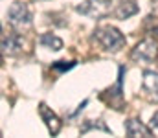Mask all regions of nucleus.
Returning <instances> with one entry per match:
<instances>
[{
    "label": "nucleus",
    "instance_id": "nucleus-2",
    "mask_svg": "<svg viewBox=\"0 0 158 138\" xmlns=\"http://www.w3.org/2000/svg\"><path fill=\"white\" fill-rule=\"evenodd\" d=\"M76 11L90 19H103L110 13V0H86L76 6Z\"/></svg>",
    "mask_w": 158,
    "mask_h": 138
},
{
    "label": "nucleus",
    "instance_id": "nucleus-7",
    "mask_svg": "<svg viewBox=\"0 0 158 138\" xmlns=\"http://www.w3.org/2000/svg\"><path fill=\"white\" fill-rule=\"evenodd\" d=\"M20 48H22V39H20V35L11 33V35H7V37H6V35L2 37V50H4V53L15 55V53L20 52Z\"/></svg>",
    "mask_w": 158,
    "mask_h": 138
},
{
    "label": "nucleus",
    "instance_id": "nucleus-5",
    "mask_svg": "<svg viewBox=\"0 0 158 138\" xmlns=\"http://www.w3.org/2000/svg\"><path fill=\"white\" fill-rule=\"evenodd\" d=\"M142 90L145 92V96L151 101H158V72H143V79H142Z\"/></svg>",
    "mask_w": 158,
    "mask_h": 138
},
{
    "label": "nucleus",
    "instance_id": "nucleus-6",
    "mask_svg": "<svg viewBox=\"0 0 158 138\" xmlns=\"http://www.w3.org/2000/svg\"><path fill=\"white\" fill-rule=\"evenodd\" d=\"M39 111H40L42 120L46 122V127L50 129V133H52V135H57V133L61 131V122H59V118L55 116V112H53V111H50L44 103H40V105H39Z\"/></svg>",
    "mask_w": 158,
    "mask_h": 138
},
{
    "label": "nucleus",
    "instance_id": "nucleus-11",
    "mask_svg": "<svg viewBox=\"0 0 158 138\" xmlns=\"http://www.w3.org/2000/svg\"><path fill=\"white\" fill-rule=\"evenodd\" d=\"M88 129H101V131H105V133H110V129H109L105 123H101L99 120H96V123H92L90 120H88V122H85V125L81 127V133H86Z\"/></svg>",
    "mask_w": 158,
    "mask_h": 138
},
{
    "label": "nucleus",
    "instance_id": "nucleus-9",
    "mask_svg": "<svg viewBox=\"0 0 158 138\" xmlns=\"http://www.w3.org/2000/svg\"><path fill=\"white\" fill-rule=\"evenodd\" d=\"M125 131L129 136H151V129L140 123L138 120H129L125 123Z\"/></svg>",
    "mask_w": 158,
    "mask_h": 138
},
{
    "label": "nucleus",
    "instance_id": "nucleus-12",
    "mask_svg": "<svg viewBox=\"0 0 158 138\" xmlns=\"http://www.w3.org/2000/svg\"><path fill=\"white\" fill-rule=\"evenodd\" d=\"M74 66V63H64V61H59V63H55L53 65V70H57V72H64V70H70Z\"/></svg>",
    "mask_w": 158,
    "mask_h": 138
},
{
    "label": "nucleus",
    "instance_id": "nucleus-1",
    "mask_svg": "<svg viewBox=\"0 0 158 138\" xmlns=\"http://www.w3.org/2000/svg\"><path fill=\"white\" fill-rule=\"evenodd\" d=\"M94 39L103 46L105 50H112V52H118L119 48H123L125 44V37L123 33L112 28V26H101L94 31Z\"/></svg>",
    "mask_w": 158,
    "mask_h": 138
},
{
    "label": "nucleus",
    "instance_id": "nucleus-8",
    "mask_svg": "<svg viewBox=\"0 0 158 138\" xmlns=\"http://www.w3.org/2000/svg\"><path fill=\"white\" fill-rule=\"evenodd\" d=\"M136 13H138V4L132 2V0H123L118 7H116L114 17L119 19V20H125V19H129V17H132Z\"/></svg>",
    "mask_w": 158,
    "mask_h": 138
},
{
    "label": "nucleus",
    "instance_id": "nucleus-3",
    "mask_svg": "<svg viewBox=\"0 0 158 138\" xmlns=\"http://www.w3.org/2000/svg\"><path fill=\"white\" fill-rule=\"evenodd\" d=\"M7 20H9V24L15 26V28H26V26L31 24V13H30V9H28L26 4L15 2V4H11V7L7 9Z\"/></svg>",
    "mask_w": 158,
    "mask_h": 138
},
{
    "label": "nucleus",
    "instance_id": "nucleus-4",
    "mask_svg": "<svg viewBox=\"0 0 158 138\" xmlns=\"http://www.w3.org/2000/svg\"><path fill=\"white\" fill-rule=\"evenodd\" d=\"M156 55H158V44L153 39L140 41L136 44V48L132 50V53H131V57L134 61H138V63H151V61L156 59Z\"/></svg>",
    "mask_w": 158,
    "mask_h": 138
},
{
    "label": "nucleus",
    "instance_id": "nucleus-10",
    "mask_svg": "<svg viewBox=\"0 0 158 138\" xmlns=\"http://www.w3.org/2000/svg\"><path fill=\"white\" fill-rule=\"evenodd\" d=\"M39 43L44 46V48H50V50H53V52H57V50L63 48V41H61L57 35H53V33H44V35H40Z\"/></svg>",
    "mask_w": 158,
    "mask_h": 138
},
{
    "label": "nucleus",
    "instance_id": "nucleus-13",
    "mask_svg": "<svg viewBox=\"0 0 158 138\" xmlns=\"http://www.w3.org/2000/svg\"><path fill=\"white\" fill-rule=\"evenodd\" d=\"M151 127L158 133V112H155V114H153V118H151Z\"/></svg>",
    "mask_w": 158,
    "mask_h": 138
}]
</instances>
